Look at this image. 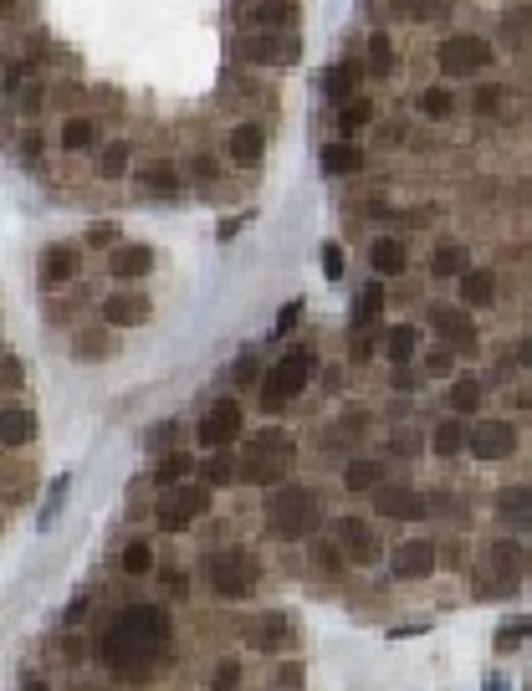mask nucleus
Masks as SVG:
<instances>
[{"mask_svg": "<svg viewBox=\"0 0 532 691\" xmlns=\"http://www.w3.org/2000/svg\"><path fill=\"white\" fill-rule=\"evenodd\" d=\"M169 635H174L169 610H159V604H128L98 635V661L123 681H144V671H154V661L169 651Z\"/></svg>", "mask_w": 532, "mask_h": 691, "instance_id": "f257e3e1", "label": "nucleus"}, {"mask_svg": "<svg viewBox=\"0 0 532 691\" xmlns=\"http://www.w3.org/2000/svg\"><path fill=\"white\" fill-rule=\"evenodd\" d=\"M297 466V441L292 430L282 425H261L256 436L246 441L241 451V482H256V487H282Z\"/></svg>", "mask_w": 532, "mask_h": 691, "instance_id": "f03ea898", "label": "nucleus"}, {"mask_svg": "<svg viewBox=\"0 0 532 691\" xmlns=\"http://www.w3.org/2000/svg\"><path fill=\"white\" fill-rule=\"evenodd\" d=\"M266 523H272L277 538L297 543V538H307L318 528V497L307 487H297V482H282V487H272V497H266Z\"/></svg>", "mask_w": 532, "mask_h": 691, "instance_id": "7ed1b4c3", "label": "nucleus"}, {"mask_svg": "<svg viewBox=\"0 0 532 691\" xmlns=\"http://www.w3.org/2000/svg\"><path fill=\"white\" fill-rule=\"evenodd\" d=\"M205 579H210V594L215 599L236 604V599H246L256 589V558L246 548H220V553L205 558Z\"/></svg>", "mask_w": 532, "mask_h": 691, "instance_id": "20e7f679", "label": "nucleus"}, {"mask_svg": "<svg viewBox=\"0 0 532 691\" xmlns=\"http://www.w3.org/2000/svg\"><path fill=\"white\" fill-rule=\"evenodd\" d=\"M313 369H318V354L313 349H292V354H282L272 369H266V384H261V405L266 410H282L287 400H297L307 384H313Z\"/></svg>", "mask_w": 532, "mask_h": 691, "instance_id": "39448f33", "label": "nucleus"}, {"mask_svg": "<svg viewBox=\"0 0 532 691\" xmlns=\"http://www.w3.org/2000/svg\"><path fill=\"white\" fill-rule=\"evenodd\" d=\"M210 497H215L210 482H180V487H169L159 497V507H154L159 533H185L200 512H210Z\"/></svg>", "mask_w": 532, "mask_h": 691, "instance_id": "423d86ee", "label": "nucleus"}, {"mask_svg": "<svg viewBox=\"0 0 532 691\" xmlns=\"http://www.w3.org/2000/svg\"><path fill=\"white\" fill-rule=\"evenodd\" d=\"M492 62H497L492 41L476 36V31H456V36H446L435 47V67L446 72V77H476V72H486Z\"/></svg>", "mask_w": 532, "mask_h": 691, "instance_id": "0eeeda50", "label": "nucleus"}, {"mask_svg": "<svg viewBox=\"0 0 532 691\" xmlns=\"http://www.w3.org/2000/svg\"><path fill=\"white\" fill-rule=\"evenodd\" d=\"M527 548L517 538H497L492 548H486V579H481V594H492V599H507L522 579H527Z\"/></svg>", "mask_w": 532, "mask_h": 691, "instance_id": "6e6552de", "label": "nucleus"}, {"mask_svg": "<svg viewBox=\"0 0 532 691\" xmlns=\"http://www.w3.org/2000/svg\"><path fill=\"white\" fill-rule=\"evenodd\" d=\"M236 62H246V67H292V57H297V41L287 36V31H246V36H236Z\"/></svg>", "mask_w": 532, "mask_h": 691, "instance_id": "1a4fd4ad", "label": "nucleus"}, {"mask_svg": "<svg viewBox=\"0 0 532 691\" xmlns=\"http://www.w3.org/2000/svg\"><path fill=\"white\" fill-rule=\"evenodd\" d=\"M241 430H246V410H241V400H215V405L200 415L195 441H200L205 451H226V446H236Z\"/></svg>", "mask_w": 532, "mask_h": 691, "instance_id": "9d476101", "label": "nucleus"}, {"mask_svg": "<svg viewBox=\"0 0 532 691\" xmlns=\"http://www.w3.org/2000/svg\"><path fill=\"white\" fill-rule=\"evenodd\" d=\"M369 497H374V512L389 517V523H415V517H430V492H420L410 482H379Z\"/></svg>", "mask_w": 532, "mask_h": 691, "instance_id": "9b49d317", "label": "nucleus"}, {"mask_svg": "<svg viewBox=\"0 0 532 691\" xmlns=\"http://www.w3.org/2000/svg\"><path fill=\"white\" fill-rule=\"evenodd\" d=\"M333 538H338V553L348 558V564H379L384 558V543L374 533V523H364V517H338L333 523Z\"/></svg>", "mask_w": 532, "mask_h": 691, "instance_id": "f8f14e48", "label": "nucleus"}, {"mask_svg": "<svg viewBox=\"0 0 532 691\" xmlns=\"http://www.w3.org/2000/svg\"><path fill=\"white\" fill-rule=\"evenodd\" d=\"M430 328L446 338V349H456V354H476V343H481V333H476V318H471V308H430Z\"/></svg>", "mask_w": 532, "mask_h": 691, "instance_id": "ddd939ff", "label": "nucleus"}, {"mask_svg": "<svg viewBox=\"0 0 532 691\" xmlns=\"http://www.w3.org/2000/svg\"><path fill=\"white\" fill-rule=\"evenodd\" d=\"M517 451V425L512 420H476L471 425V456L476 461H507Z\"/></svg>", "mask_w": 532, "mask_h": 691, "instance_id": "4468645a", "label": "nucleus"}, {"mask_svg": "<svg viewBox=\"0 0 532 691\" xmlns=\"http://www.w3.org/2000/svg\"><path fill=\"white\" fill-rule=\"evenodd\" d=\"M435 564H440V558H435V543H425V538H405V543L389 553V574L405 579V584H410V579H430Z\"/></svg>", "mask_w": 532, "mask_h": 691, "instance_id": "2eb2a0df", "label": "nucleus"}, {"mask_svg": "<svg viewBox=\"0 0 532 691\" xmlns=\"http://www.w3.org/2000/svg\"><path fill=\"white\" fill-rule=\"evenodd\" d=\"M246 640H251V651H266V656H282V651H292V620L282 615V610H266L251 630H246Z\"/></svg>", "mask_w": 532, "mask_h": 691, "instance_id": "dca6fc26", "label": "nucleus"}, {"mask_svg": "<svg viewBox=\"0 0 532 691\" xmlns=\"http://www.w3.org/2000/svg\"><path fill=\"white\" fill-rule=\"evenodd\" d=\"M108 272H113L118 282H139V277L154 272V251L139 246V241H123L118 251H108Z\"/></svg>", "mask_w": 532, "mask_h": 691, "instance_id": "f3484780", "label": "nucleus"}, {"mask_svg": "<svg viewBox=\"0 0 532 691\" xmlns=\"http://www.w3.org/2000/svg\"><path fill=\"white\" fill-rule=\"evenodd\" d=\"M149 308H154V302H149L144 292H113V297L103 302V318H108L113 328H139V323H149Z\"/></svg>", "mask_w": 532, "mask_h": 691, "instance_id": "a211bd4d", "label": "nucleus"}, {"mask_svg": "<svg viewBox=\"0 0 532 691\" xmlns=\"http://www.w3.org/2000/svg\"><path fill=\"white\" fill-rule=\"evenodd\" d=\"M456 292H461V308H492L497 302V272L471 267V272L456 277Z\"/></svg>", "mask_w": 532, "mask_h": 691, "instance_id": "6ab92c4d", "label": "nucleus"}, {"mask_svg": "<svg viewBox=\"0 0 532 691\" xmlns=\"http://www.w3.org/2000/svg\"><path fill=\"white\" fill-rule=\"evenodd\" d=\"M226 154H231V164L251 169V164H261V154H266V134H261L256 123H236L231 139H226Z\"/></svg>", "mask_w": 532, "mask_h": 691, "instance_id": "aec40b11", "label": "nucleus"}, {"mask_svg": "<svg viewBox=\"0 0 532 691\" xmlns=\"http://www.w3.org/2000/svg\"><path fill=\"white\" fill-rule=\"evenodd\" d=\"M77 262H82L77 246H47V251H41V287L72 282V277H77Z\"/></svg>", "mask_w": 532, "mask_h": 691, "instance_id": "412c9836", "label": "nucleus"}, {"mask_svg": "<svg viewBox=\"0 0 532 691\" xmlns=\"http://www.w3.org/2000/svg\"><path fill=\"white\" fill-rule=\"evenodd\" d=\"M359 82H364L359 62H333L323 72V93H328V103H353V98H359Z\"/></svg>", "mask_w": 532, "mask_h": 691, "instance_id": "4be33fe9", "label": "nucleus"}, {"mask_svg": "<svg viewBox=\"0 0 532 691\" xmlns=\"http://www.w3.org/2000/svg\"><path fill=\"white\" fill-rule=\"evenodd\" d=\"M369 267H374L379 277H399V272L410 267L405 241H399V236H374V241H369Z\"/></svg>", "mask_w": 532, "mask_h": 691, "instance_id": "5701e85b", "label": "nucleus"}, {"mask_svg": "<svg viewBox=\"0 0 532 691\" xmlns=\"http://www.w3.org/2000/svg\"><path fill=\"white\" fill-rule=\"evenodd\" d=\"M364 164H369V154L353 144V139H338V144H328L323 149V169L328 175H338V180H348V175H364Z\"/></svg>", "mask_w": 532, "mask_h": 691, "instance_id": "b1692460", "label": "nucleus"}, {"mask_svg": "<svg viewBox=\"0 0 532 691\" xmlns=\"http://www.w3.org/2000/svg\"><path fill=\"white\" fill-rule=\"evenodd\" d=\"M430 451L435 456H461V451H471V425H461V415H451V420H440L435 430H430Z\"/></svg>", "mask_w": 532, "mask_h": 691, "instance_id": "393cba45", "label": "nucleus"}, {"mask_svg": "<svg viewBox=\"0 0 532 691\" xmlns=\"http://www.w3.org/2000/svg\"><path fill=\"white\" fill-rule=\"evenodd\" d=\"M379 313H384V282H379V277H369V282H364V292L353 297V318H348V323H353V333H369V328L379 323Z\"/></svg>", "mask_w": 532, "mask_h": 691, "instance_id": "a878e982", "label": "nucleus"}, {"mask_svg": "<svg viewBox=\"0 0 532 691\" xmlns=\"http://www.w3.org/2000/svg\"><path fill=\"white\" fill-rule=\"evenodd\" d=\"M297 21V0H256L251 6V31H287Z\"/></svg>", "mask_w": 532, "mask_h": 691, "instance_id": "bb28decb", "label": "nucleus"}, {"mask_svg": "<svg viewBox=\"0 0 532 691\" xmlns=\"http://www.w3.org/2000/svg\"><path fill=\"white\" fill-rule=\"evenodd\" d=\"M0 441H6L11 451L16 446H31L36 441V415L26 405H6V415H0Z\"/></svg>", "mask_w": 532, "mask_h": 691, "instance_id": "cd10ccee", "label": "nucleus"}, {"mask_svg": "<svg viewBox=\"0 0 532 691\" xmlns=\"http://www.w3.org/2000/svg\"><path fill=\"white\" fill-rule=\"evenodd\" d=\"M139 185L149 195H180V164H169V159H149L139 169Z\"/></svg>", "mask_w": 532, "mask_h": 691, "instance_id": "c85d7f7f", "label": "nucleus"}, {"mask_svg": "<svg viewBox=\"0 0 532 691\" xmlns=\"http://www.w3.org/2000/svg\"><path fill=\"white\" fill-rule=\"evenodd\" d=\"M57 139H62V149H67V154L103 149V144H98V123H93V118H82V113H72V118L62 123V134H57Z\"/></svg>", "mask_w": 532, "mask_h": 691, "instance_id": "c756f323", "label": "nucleus"}, {"mask_svg": "<svg viewBox=\"0 0 532 691\" xmlns=\"http://www.w3.org/2000/svg\"><path fill=\"white\" fill-rule=\"evenodd\" d=\"M128 159H133V144H128V139H108V144L98 149V159H93L98 180H123V175H128Z\"/></svg>", "mask_w": 532, "mask_h": 691, "instance_id": "7c9ffc66", "label": "nucleus"}, {"mask_svg": "<svg viewBox=\"0 0 532 691\" xmlns=\"http://www.w3.org/2000/svg\"><path fill=\"white\" fill-rule=\"evenodd\" d=\"M430 272L435 277H461V272H471V251L461 241H440L430 251Z\"/></svg>", "mask_w": 532, "mask_h": 691, "instance_id": "2f4dec72", "label": "nucleus"}, {"mask_svg": "<svg viewBox=\"0 0 532 691\" xmlns=\"http://www.w3.org/2000/svg\"><path fill=\"white\" fill-rule=\"evenodd\" d=\"M415 349H420V328H415V323H394V328H389V338H384L389 364H410V359H415Z\"/></svg>", "mask_w": 532, "mask_h": 691, "instance_id": "473e14b6", "label": "nucleus"}, {"mask_svg": "<svg viewBox=\"0 0 532 691\" xmlns=\"http://www.w3.org/2000/svg\"><path fill=\"white\" fill-rule=\"evenodd\" d=\"M492 507H497L502 517H532V487H527V482H512V487H497V497H492Z\"/></svg>", "mask_w": 532, "mask_h": 691, "instance_id": "72a5a7b5", "label": "nucleus"}, {"mask_svg": "<svg viewBox=\"0 0 532 691\" xmlns=\"http://www.w3.org/2000/svg\"><path fill=\"white\" fill-rule=\"evenodd\" d=\"M420 113H425L430 123H446V118L456 113V93L446 88V82H435V88L420 93Z\"/></svg>", "mask_w": 532, "mask_h": 691, "instance_id": "f704fd0d", "label": "nucleus"}, {"mask_svg": "<svg viewBox=\"0 0 532 691\" xmlns=\"http://www.w3.org/2000/svg\"><path fill=\"white\" fill-rule=\"evenodd\" d=\"M379 482H384V466L379 461H364V456L348 461V471H343V487L348 492H374Z\"/></svg>", "mask_w": 532, "mask_h": 691, "instance_id": "c9c22d12", "label": "nucleus"}, {"mask_svg": "<svg viewBox=\"0 0 532 691\" xmlns=\"http://www.w3.org/2000/svg\"><path fill=\"white\" fill-rule=\"evenodd\" d=\"M190 466H195V461H190L185 451H169V456H159V466H154V482L169 492V487H180V482L190 477Z\"/></svg>", "mask_w": 532, "mask_h": 691, "instance_id": "e433bc0d", "label": "nucleus"}, {"mask_svg": "<svg viewBox=\"0 0 532 691\" xmlns=\"http://www.w3.org/2000/svg\"><path fill=\"white\" fill-rule=\"evenodd\" d=\"M502 41H507V47H527V41H532V6H512L502 16Z\"/></svg>", "mask_w": 532, "mask_h": 691, "instance_id": "4c0bfd02", "label": "nucleus"}, {"mask_svg": "<svg viewBox=\"0 0 532 691\" xmlns=\"http://www.w3.org/2000/svg\"><path fill=\"white\" fill-rule=\"evenodd\" d=\"M374 123V103H364V98H353V103H343L338 108V134L343 139H353L359 128H369Z\"/></svg>", "mask_w": 532, "mask_h": 691, "instance_id": "58836bf2", "label": "nucleus"}, {"mask_svg": "<svg viewBox=\"0 0 532 691\" xmlns=\"http://www.w3.org/2000/svg\"><path fill=\"white\" fill-rule=\"evenodd\" d=\"M451 410H456V415H476V410H481V379L466 374V379L451 384Z\"/></svg>", "mask_w": 532, "mask_h": 691, "instance_id": "ea45409f", "label": "nucleus"}, {"mask_svg": "<svg viewBox=\"0 0 532 691\" xmlns=\"http://www.w3.org/2000/svg\"><path fill=\"white\" fill-rule=\"evenodd\" d=\"M200 477H205V482H210V487L220 492V487H231V482L241 477V466H236L231 456H220V451H215V456H210V461L200 466Z\"/></svg>", "mask_w": 532, "mask_h": 691, "instance_id": "a19ab883", "label": "nucleus"}, {"mask_svg": "<svg viewBox=\"0 0 532 691\" xmlns=\"http://www.w3.org/2000/svg\"><path fill=\"white\" fill-rule=\"evenodd\" d=\"M118 569H123V574H149V569H154V548H149V543H128V548L118 553Z\"/></svg>", "mask_w": 532, "mask_h": 691, "instance_id": "79ce46f5", "label": "nucleus"}, {"mask_svg": "<svg viewBox=\"0 0 532 691\" xmlns=\"http://www.w3.org/2000/svg\"><path fill=\"white\" fill-rule=\"evenodd\" d=\"M369 67L384 77V72H394V41H389V31H374L369 36Z\"/></svg>", "mask_w": 532, "mask_h": 691, "instance_id": "37998d69", "label": "nucleus"}, {"mask_svg": "<svg viewBox=\"0 0 532 691\" xmlns=\"http://www.w3.org/2000/svg\"><path fill=\"white\" fill-rule=\"evenodd\" d=\"M502 103H507V88H502V82H481L476 98H471L476 113H502Z\"/></svg>", "mask_w": 532, "mask_h": 691, "instance_id": "c03bdc74", "label": "nucleus"}, {"mask_svg": "<svg viewBox=\"0 0 532 691\" xmlns=\"http://www.w3.org/2000/svg\"><path fill=\"white\" fill-rule=\"evenodd\" d=\"M67 487H72L67 477L52 482V497H47V507H41V528H52V523H57V512H62V502H67Z\"/></svg>", "mask_w": 532, "mask_h": 691, "instance_id": "a18cd8bd", "label": "nucleus"}, {"mask_svg": "<svg viewBox=\"0 0 532 691\" xmlns=\"http://www.w3.org/2000/svg\"><path fill=\"white\" fill-rule=\"evenodd\" d=\"M190 180H195V185H215V180H220V164H215L210 154H190Z\"/></svg>", "mask_w": 532, "mask_h": 691, "instance_id": "49530a36", "label": "nucleus"}, {"mask_svg": "<svg viewBox=\"0 0 532 691\" xmlns=\"http://www.w3.org/2000/svg\"><path fill=\"white\" fill-rule=\"evenodd\" d=\"M451 369H456V354L451 349H430L425 354V374L430 379H451Z\"/></svg>", "mask_w": 532, "mask_h": 691, "instance_id": "de8ad7c7", "label": "nucleus"}, {"mask_svg": "<svg viewBox=\"0 0 532 691\" xmlns=\"http://www.w3.org/2000/svg\"><path fill=\"white\" fill-rule=\"evenodd\" d=\"M532 635V620H512V625H502L497 630V645H502V651H517V645Z\"/></svg>", "mask_w": 532, "mask_h": 691, "instance_id": "09e8293b", "label": "nucleus"}, {"mask_svg": "<svg viewBox=\"0 0 532 691\" xmlns=\"http://www.w3.org/2000/svg\"><path fill=\"white\" fill-rule=\"evenodd\" d=\"M87 246H98V251H118V226H113V221L93 226V231H87Z\"/></svg>", "mask_w": 532, "mask_h": 691, "instance_id": "8fccbe9b", "label": "nucleus"}, {"mask_svg": "<svg viewBox=\"0 0 532 691\" xmlns=\"http://www.w3.org/2000/svg\"><path fill=\"white\" fill-rule=\"evenodd\" d=\"M77 359H108V338L82 333V338H77Z\"/></svg>", "mask_w": 532, "mask_h": 691, "instance_id": "3c124183", "label": "nucleus"}, {"mask_svg": "<svg viewBox=\"0 0 532 691\" xmlns=\"http://www.w3.org/2000/svg\"><path fill=\"white\" fill-rule=\"evenodd\" d=\"M323 277H328V282H338V277H343V246H338V241H328V246H323Z\"/></svg>", "mask_w": 532, "mask_h": 691, "instance_id": "603ef678", "label": "nucleus"}, {"mask_svg": "<svg viewBox=\"0 0 532 691\" xmlns=\"http://www.w3.org/2000/svg\"><path fill=\"white\" fill-rule=\"evenodd\" d=\"M236 681H241V666H236V661H220L210 686H215V691H236Z\"/></svg>", "mask_w": 532, "mask_h": 691, "instance_id": "864d4df0", "label": "nucleus"}, {"mask_svg": "<svg viewBox=\"0 0 532 691\" xmlns=\"http://www.w3.org/2000/svg\"><path fill=\"white\" fill-rule=\"evenodd\" d=\"M415 384H420V374H415L410 364H394V390H399V395H410Z\"/></svg>", "mask_w": 532, "mask_h": 691, "instance_id": "5fc2aeb1", "label": "nucleus"}, {"mask_svg": "<svg viewBox=\"0 0 532 691\" xmlns=\"http://www.w3.org/2000/svg\"><path fill=\"white\" fill-rule=\"evenodd\" d=\"M277 691H302V666H282L277 671Z\"/></svg>", "mask_w": 532, "mask_h": 691, "instance_id": "6e6d98bb", "label": "nucleus"}, {"mask_svg": "<svg viewBox=\"0 0 532 691\" xmlns=\"http://www.w3.org/2000/svg\"><path fill=\"white\" fill-rule=\"evenodd\" d=\"M297 318H302V302H297V297H292V302H287V308H282V318H277V328H272V333H277V338H282V333H287V328H292V323H297Z\"/></svg>", "mask_w": 532, "mask_h": 691, "instance_id": "4d7b16f0", "label": "nucleus"}, {"mask_svg": "<svg viewBox=\"0 0 532 691\" xmlns=\"http://www.w3.org/2000/svg\"><path fill=\"white\" fill-rule=\"evenodd\" d=\"M87 604H93V594H87V589H82V594H77V599L67 604V625H77V620L87 615Z\"/></svg>", "mask_w": 532, "mask_h": 691, "instance_id": "13d9d810", "label": "nucleus"}, {"mask_svg": "<svg viewBox=\"0 0 532 691\" xmlns=\"http://www.w3.org/2000/svg\"><path fill=\"white\" fill-rule=\"evenodd\" d=\"M231 374H236V384H246V379H256V354H241Z\"/></svg>", "mask_w": 532, "mask_h": 691, "instance_id": "bf43d9fd", "label": "nucleus"}, {"mask_svg": "<svg viewBox=\"0 0 532 691\" xmlns=\"http://www.w3.org/2000/svg\"><path fill=\"white\" fill-rule=\"evenodd\" d=\"M0 374H6L11 390H21V359H16V354H6V369H0Z\"/></svg>", "mask_w": 532, "mask_h": 691, "instance_id": "052dcab7", "label": "nucleus"}, {"mask_svg": "<svg viewBox=\"0 0 532 691\" xmlns=\"http://www.w3.org/2000/svg\"><path fill=\"white\" fill-rule=\"evenodd\" d=\"M420 451V441L415 436H405V430H399V436H394V456H415Z\"/></svg>", "mask_w": 532, "mask_h": 691, "instance_id": "680f3d73", "label": "nucleus"}, {"mask_svg": "<svg viewBox=\"0 0 532 691\" xmlns=\"http://www.w3.org/2000/svg\"><path fill=\"white\" fill-rule=\"evenodd\" d=\"M164 589H169V594H185V574L169 569V574H164Z\"/></svg>", "mask_w": 532, "mask_h": 691, "instance_id": "e2e57ef3", "label": "nucleus"}, {"mask_svg": "<svg viewBox=\"0 0 532 691\" xmlns=\"http://www.w3.org/2000/svg\"><path fill=\"white\" fill-rule=\"evenodd\" d=\"M517 364H527V369H532V338H522V343H517Z\"/></svg>", "mask_w": 532, "mask_h": 691, "instance_id": "0e129e2a", "label": "nucleus"}, {"mask_svg": "<svg viewBox=\"0 0 532 691\" xmlns=\"http://www.w3.org/2000/svg\"><path fill=\"white\" fill-rule=\"evenodd\" d=\"M21 691H52V686L41 681V676H21Z\"/></svg>", "mask_w": 532, "mask_h": 691, "instance_id": "69168bd1", "label": "nucleus"}, {"mask_svg": "<svg viewBox=\"0 0 532 691\" xmlns=\"http://www.w3.org/2000/svg\"><path fill=\"white\" fill-rule=\"evenodd\" d=\"M486 691H507V686H502V681H486Z\"/></svg>", "mask_w": 532, "mask_h": 691, "instance_id": "338daca9", "label": "nucleus"}]
</instances>
